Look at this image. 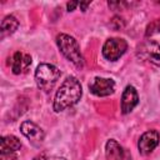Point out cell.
<instances>
[{
	"mask_svg": "<svg viewBox=\"0 0 160 160\" xmlns=\"http://www.w3.org/2000/svg\"><path fill=\"white\" fill-rule=\"evenodd\" d=\"M91 4V1H86V2H79V6L81 8V10L82 11H86V9H88V6Z\"/></svg>",
	"mask_w": 160,
	"mask_h": 160,
	"instance_id": "obj_17",
	"label": "cell"
},
{
	"mask_svg": "<svg viewBox=\"0 0 160 160\" xmlns=\"http://www.w3.org/2000/svg\"><path fill=\"white\" fill-rule=\"evenodd\" d=\"M49 160H65L64 158H52V159H49Z\"/></svg>",
	"mask_w": 160,
	"mask_h": 160,
	"instance_id": "obj_19",
	"label": "cell"
},
{
	"mask_svg": "<svg viewBox=\"0 0 160 160\" xmlns=\"http://www.w3.org/2000/svg\"><path fill=\"white\" fill-rule=\"evenodd\" d=\"M20 131L34 146H40L44 141V138H45L44 130L38 124H35L30 120H25L21 122Z\"/></svg>",
	"mask_w": 160,
	"mask_h": 160,
	"instance_id": "obj_8",
	"label": "cell"
},
{
	"mask_svg": "<svg viewBox=\"0 0 160 160\" xmlns=\"http://www.w3.org/2000/svg\"><path fill=\"white\" fill-rule=\"evenodd\" d=\"M21 149V141L14 135H5L0 139V151H14L18 152Z\"/></svg>",
	"mask_w": 160,
	"mask_h": 160,
	"instance_id": "obj_13",
	"label": "cell"
},
{
	"mask_svg": "<svg viewBox=\"0 0 160 160\" xmlns=\"http://www.w3.org/2000/svg\"><path fill=\"white\" fill-rule=\"evenodd\" d=\"M82 96V88L75 76H68L56 90L52 109L55 112H61L68 108L76 105Z\"/></svg>",
	"mask_w": 160,
	"mask_h": 160,
	"instance_id": "obj_1",
	"label": "cell"
},
{
	"mask_svg": "<svg viewBox=\"0 0 160 160\" xmlns=\"http://www.w3.org/2000/svg\"><path fill=\"white\" fill-rule=\"evenodd\" d=\"M19 28V20L14 16V15H8L2 19L1 25H0V32H1V38L4 39L5 36L12 35Z\"/></svg>",
	"mask_w": 160,
	"mask_h": 160,
	"instance_id": "obj_12",
	"label": "cell"
},
{
	"mask_svg": "<svg viewBox=\"0 0 160 160\" xmlns=\"http://www.w3.org/2000/svg\"><path fill=\"white\" fill-rule=\"evenodd\" d=\"M128 50V42L122 38H109L102 45V56L109 61L119 60Z\"/></svg>",
	"mask_w": 160,
	"mask_h": 160,
	"instance_id": "obj_5",
	"label": "cell"
},
{
	"mask_svg": "<svg viewBox=\"0 0 160 160\" xmlns=\"http://www.w3.org/2000/svg\"><path fill=\"white\" fill-rule=\"evenodd\" d=\"M56 45L60 50V52L69 60L71 64H74L78 69L84 68V58L80 50L79 42L69 34L60 32L56 35Z\"/></svg>",
	"mask_w": 160,
	"mask_h": 160,
	"instance_id": "obj_2",
	"label": "cell"
},
{
	"mask_svg": "<svg viewBox=\"0 0 160 160\" xmlns=\"http://www.w3.org/2000/svg\"><path fill=\"white\" fill-rule=\"evenodd\" d=\"M155 32H160V19H159V20H155L154 22H151V24L148 26L145 35H146V36H150V35H152V34H155Z\"/></svg>",
	"mask_w": 160,
	"mask_h": 160,
	"instance_id": "obj_14",
	"label": "cell"
},
{
	"mask_svg": "<svg viewBox=\"0 0 160 160\" xmlns=\"http://www.w3.org/2000/svg\"><path fill=\"white\" fill-rule=\"evenodd\" d=\"M106 160H131V154L128 149L121 146L116 140L109 139L105 144Z\"/></svg>",
	"mask_w": 160,
	"mask_h": 160,
	"instance_id": "obj_9",
	"label": "cell"
},
{
	"mask_svg": "<svg viewBox=\"0 0 160 160\" xmlns=\"http://www.w3.org/2000/svg\"><path fill=\"white\" fill-rule=\"evenodd\" d=\"M138 104H139V95H138L136 89L132 85H128L124 89L122 95H121V104H120L121 112L124 115L131 112L136 108Z\"/></svg>",
	"mask_w": 160,
	"mask_h": 160,
	"instance_id": "obj_10",
	"label": "cell"
},
{
	"mask_svg": "<svg viewBox=\"0 0 160 160\" xmlns=\"http://www.w3.org/2000/svg\"><path fill=\"white\" fill-rule=\"evenodd\" d=\"M60 76H61V71L59 70V68H56L52 64L41 62L38 65L35 70V82L38 88L45 92L52 90Z\"/></svg>",
	"mask_w": 160,
	"mask_h": 160,
	"instance_id": "obj_3",
	"label": "cell"
},
{
	"mask_svg": "<svg viewBox=\"0 0 160 160\" xmlns=\"http://www.w3.org/2000/svg\"><path fill=\"white\" fill-rule=\"evenodd\" d=\"M89 90L91 94L99 98H105L115 91V81L110 78L96 76L89 82Z\"/></svg>",
	"mask_w": 160,
	"mask_h": 160,
	"instance_id": "obj_6",
	"label": "cell"
},
{
	"mask_svg": "<svg viewBox=\"0 0 160 160\" xmlns=\"http://www.w3.org/2000/svg\"><path fill=\"white\" fill-rule=\"evenodd\" d=\"M159 89H160V86H159Z\"/></svg>",
	"mask_w": 160,
	"mask_h": 160,
	"instance_id": "obj_20",
	"label": "cell"
},
{
	"mask_svg": "<svg viewBox=\"0 0 160 160\" xmlns=\"http://www.w3.org/2000/svg\"><path fill=\"white\" fill-rule=\"evenodd\" d=\"M136 55L140 60H144L156 68H160V44L155 40H146L139 45Z\"/></svg>",
	"mask_w": 160,
	"mask_h": 160,
	"instance_id": "obj_4",
	"label": "cell"
},
{
	"mask_svg": "<svg viewBox=\"0 0 160 160\" xmlns=\"http://www.w3.org/2000/svg\"><path fill=\"white\" fill-rule=\"evenodd\" d=\"M0 160H18V155L14 151H0Z\"/></svg>",
	"mask_w": 160,
	"mask_h": 160,
	"instance_id": "obj_15",
	"label": "cell"
},
{
	"mask_svg": "<svg viewBox=\"0 0 160 160\" xmlns=\"http://www.w3.org/2000/svg\"><path fill=\"white\" fill-rule=\"evenodd\" d=\"M66 6H68V11H72L76 6H79V1H70L66 4Z\"/></svg>",
	"mask_w": 160,
	"mask_h": 160,
	"instance_id": "obj_16",
	"label": "cell"
},
{
	"mask_svg": "<svg viewBox=\"0 0 160 160\" xmlns=\"http://www.w3.org/2000/svg\"><path fill=\"white\" fill-rule=\"evenodd\" d=\"M30 65H31V56L29 54H22L20 51H16L11 58V70L15 75L26 72Z\"/></svg>",
	"mask_w": 160,
	"mask_h": 160,
	"instance_id": "obj_11",
	"label": "cell"
},
{
	"mask_svg": "<svg viewBox=\"0 0 160 160\" xmlns=\"http://www.w3.org/2000/svg\"><path fill=\"white\" fill-rule=\"evenodd\" d=\"M160 144V134L158 130H146L138 141V150L141 155H149Z\"/></svg>",
	"mask_w": 160,
	"mask_h": 160,
	"instance_id": "obj_7",
	"label": "cell"
},
{
	"mask_svg": "<svg viewBox=\"0 0 160 160\" xmlns=\"http://www.w3.org/2000/svg\"><path fill=\"white\" fill-rule=\"evenodd\" d=\"M32 160H49V159L46 158V155H45V154H39V155H36Z\"/></svg>",
	"mask_w": 160,
	"mask_h": 160,
	"instance_id": "obj_18",
	"label": "cell"
}]
</instances>
